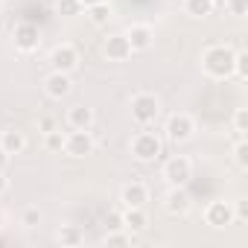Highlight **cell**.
Segmentation results:
<instances>
[{"label": "cell", "instance_id": "f1b7e54d", "mask_svg": "<svg viewBox=\"0 0 248 248\" xmlns=\"http://www.w3.org/2000/svg\"><path fill=\"white\" fill-rule=\"evenodd\" d=\"M248 219V204H245V199H236L233 202V222H245Z\"/></svg>", "mask_w": 248, "mask_h": 248}, {"label": "cell", "instance_id": "d4e9b609", "mask_svg": "<svg viewBox=\"0 0 248 248\" xmlns=\"http://www.w3.org/2000/svg\"><path fill=\"white\" fill-rule=\"evenodd\" d=\"M233 76H236L239 82L248 79V56H245V53H236V56H233Z\"/></svg>", "mask_w": 248, "mask_h": 248}, {"label": "cell", "instance_id": "836d02e7", "mask_svg": "<svg viewBox=\"0 0 248 248\" xmlns=\"http://www.w3.org/2000/svg\"><path fill=\"white\" fill-rule=\"evenodd\" d=\"M6 190H9V178H6V175H3V172H0V196H3V193H6Z\"/></svg>", "mask_w": 248, "mask_h": 248}, {"label": "cell", "instance_id": "7c38bea8", "mask_svg": "<svg viewBox=\"0 0 248 248\" xmlns=\"http://www.w3.org/2000/svg\"><path fill=\"white\" fill-rule=\"evenodd\" d=\"M70 88H73V82H70V73L50 70V73L44 76V93H47L50 99H64V96L70 93Z\"/></svg>", "mask_w": 248, "mask_h": 248}, {"label": "cell", "instance_id": "d590c367", "mask_svg": "<svg viewBox=\"0 0 248 248\" xmlns=\"http://www.w3.org/2000/svg\"><path fill=\"white\" fill-rule=\"evenodd\" d=\"M0 225H3V213H0Z\"/></svg>", "mask_w": 248, "mask_h": 248}, {"label": "cell", "instance_id": "cb8c5ba5", "mask_svg": "<svg viewBox=\"0 0 248 248\" xmlns=\"http://www.w3.org/2000/svg\"><path fill=\"white\" fill-rule=\"evenodd\" d=\"M41 225V210L38 207H24L21 210V228H35Z\"/></svg>", "mask_w": 248, "mask_h": 248}, {"label": "cell", "instance_id": "7402d4cb", "mask_svg": "<svg viewBox=\"0 0 248 248\" xmlns=\"http://www.w3.org/2000/svg\"><path fill=\"white\" fill-rule=\"evenodd\" d=\"M132 242H135V233H129L126 228L108 231V236H105V245H132Z\"/></svg>", "mask_w": 248, "mask_h": 248}, {"label": "cell", "instance_id": "3957f363", "mask_svg": "<svg viewBox=\"0 0 248 248\" xmlns=\"http://www.w3.org/2000/svg\"><path fill=\"white\" fill-rule=\"evenodd\" d=\"M132 155L140 164H155L164 155V140L158 138V132H138L132 138Z\"/></svg>", "mask_w": 248, "mask_h": 248}, {"label": "cell", "instance_id": "277c9868", "mask_svg": "<svg viewBox=\"0 0 248 248\" xmlns=\"http://www.w3.org/2000/svg\"><path fill=\"white\" fill-rule=\"evenodd\" d=\"M164 181L170 187H187L190 178H193V161L187 155H172L164 161V170H161Z\"/></svg>", "mask_w": 248, "mask_h": 248}, {"label": "cell", "instance_id": "ac0fdd59", "mask_svg": "<svg viewBox=\"0 0 248 248\" xmlns=\"http://www.w3.org/2000/svg\"><path fill=\"white\" fill-rule=\"evenodd\" d=\"M216 9V0H184V15L190 18H207Z\"/></svg>", "mask_w": 248, "mask_h": 248}, {"label": "cell", "instance_id": "9c48e42d", "mask_svg": "<svg viewBox=\"0 0 248 248\" xmlns=\"http://www.w3.org/2000/svg\"><path fill=\"white\" fill-rule=\"evenodd\" d=\"M204 222H207L210 228H228V225H233V202L213 199V202L204 207Z\"/></svg>", "mask_w": 248, "mask_h": 248}, {"label": "cell", "instance_id": "5b68a950", "mask_svg": "<svg viewBox=\"0 0 248 248\" xmlns=\"http://www.w3.org/2000/svg\"><path fill=\"white\" fill-rule=\"evenodd\" d=\"M164 135H167L170 143H187V140H193V135H196V120H193L190 114H184V111H175V114H170V120H167Z\"/></svg>", "mask_w": 248, "mask_h": 248}, {"label": "cell", "instance_id": "e575fe53", "mask_svg": "<svg viewBox=\"0 0 248 248\" xmlns=\"http://www.w3.org/2000/svg\"><path fill=\"white\" fill-rule=\"evenodd\" d=\"M0 15H3V0H0Z\"/></svg>", "mask_w": 248, "mask_h": 248}, {"label": "cell", "instance_id": "ffe728a7", "mask_svg": "<svg viewBox=\"0 0 248 248\" xmlns=\"http://www.w3.org/2000/svg\"><path fill=\"white\" fill-rule=\"evenodd\" d=\"M85 12H88V18H91V24H93V27H105V24H108V18H111V9H108V3L91 6V9H85Z\"/></svg>", "mask_w": 248, "mask_h": 248}, {"label": "cell", "instance_id": "ba28073f", "mask_svg": "<svg viewBox=\"0 0 248 248\" xmlns=\"http://www.w3.org/2000/svg\"><path fill=\"white\" fill-rule=\"evenodd\" d=\"M79 67V50L73 44H59L53 47L50 53V70H59V73H73Z\"/></svg>", "mask_w": 248, "mask_h": 248}, {"label": "cell", "instance_id": "9a60e30c", "mask_svg": "<svg viewBox=\"0 0 248 248\" xmlns=\"http://www.w3.org/2000/svg\"><path fill=\"white\" fill-rule=\"evenodd\" d=\"M120 216H123V228H126L129 233H143L146 225H149V216H146L143 207H126Z\"/></svg>", "mask_w": 248, "mask_h": 248}, {"label": "cell", "instance_id": "2e32d148", "mask_svg": "<svg viewBox=\"0 0 248 248\" xmlns=\"http://www.w3.org/2000/svg\"><path fill=\"white\" fill-rule=\"evenodd\" d=\"M0 149H3L9 158H12V155H21V152L27 149V135H24L21 129L3 132V135H0Z\"/></svg>", "mask_w": 248, "mask_h": 248}, {"label": "cell", "instance_id": "4dcf8cb0", "mask_svg": "<svg viewBox=\"0 0 248 248\" xmlns=\"http://www.w3.org/2000/svg\"><path fill=\"white\" fill-rule=\"evenodd\" d=\"M50 129H56V120L53 117H41V132H50Z\"/></svg>", "mask_w": 248, "mask_h": 248}, {"label": "cell", "instance_id": "d6986e66", "mask_svg": "<svg viewBox=\"0 0 248 248\" xmlns=\"http://www.w3.org/2000/svg\"><path fill=\"white\" fill-rule=\"evenodd\" d=\"M85 236H82V231L76 228V225H62L59 228V242L62 245H79Z\"/></svg>", "mask_w": 248, "mask_h": 248}, {"label": "cell", "instance_id": "484cf974", "mask_svg": "<svg viewBox=\"0 0 248 248\" xmlns=\"http://www.w3.org/2000/svg\"><path fill=\"white\" fill-rule=\"evenodd\" d=\"M233 132L239 138H245V132H248V108H236V114H233Z\"/></svg>", "mask_w": 248, "mask_h": 248}, {"label": "cell", "instance_id": "f546056e", "mask_svg": "<svg viewBox=\"0 0 248 248\" xmlns=\"http://www.w3.org/2000/svg\"><path fill=\"white\" fill-rule=\"evenodd\" d=\"M105 225H108V231H117V228H123V216L120 213H108Z\"/></svg>", "mask_w": 248, "mask_h": 248}, {"label": "cell", "instance_id": "d6a6232c", "mask_svg": "<svg viewBox=\"0 0 248 248\" xmlns=\"http://www.w3.org/2000/svg\"><path fill=\"white\" fill-rule=\"evenodd\" d=\"M6 167H9V155L0 149V172H6Z\"/></svg>", "mask_w": 248, "mask_h": 248}, {"label": "cell", "instance_id": "6da1fadb", "mask_svg": "<svg viewBox=\"0 0 248 248\" xmlns=\"http://www.w3.org/2000/svg\"><path fill=\"white\" fill-rule=\"evenodd\" d=\"M233 50L228 47V44H213V47H207L204 53H202V70L210 76V79H216V82H222V79H231L233 76Z\"/></svg>", "mask_w": 248, "mask_h": 248}, {"label": "cell", "instance_id": "e0dca14e", "mask_svg": "<svg viewBox=\"0 0 248 248\" xmlns=\"http://www.w3.org/2000/svg\"><path fill=\"white\" fill-rule=\"evenodd\" d=\"M67 126L70 129H91L93 126V108L88 105H73L67 111Z\"/></svg>", "mask_w": 248, "mask_h": 248}, {"label": "cell", "instance_id": "52a82bcc", "mask_svg": "<svg viewBox=\"0 0 248 248\" xmlns=\"http://www.w3.org/2000/svg\"><path fill=\"white\" fill-rule=\"evenodd\" d=\"M12 44H15L18 53L30 56V53H35V50L41 47V30H38L35 24L24 21V24H18V27L12 30Z\"/></svg>", "mask_w": 248, "mask_h": 248}, {"label": "cell", "instance_id": "8fae6325", "mask_svg": "<svg viewBox=\"0 0 248 248\" xmlns=\"http://www.w3.org/2000/svg\"><path fill=\"white\" fill-rule=\"evenodd\" d=\"M126 38L132 44V53H146L155 44V30L149 24H132L129 32H126Z\"/></svg>", "mask_w": 248, "mask_h": 248}, {"label": "cell", "instance_id": "603a6c76", "mask_svg": "<svg viewBox=\"0 0 248 248\" xmlns=\"http://www.w3.org/2000/svg\"><path fill=\"white\" fill-rule=\"evenodd\" d=\"M233 161H236L239 170H248V143L239 135H236V146H233Z\"/></svg>", "mask_w": 248, "mask_h": 248}, {"label": "cell", "instance_id": "4316f807", "mask_svg": "<svg viewBox=\"0 0 248 248\" xmlns=\"http://www.w3.org/2000/svg\"><path fill=\"white\" fill-rule=\"evenodd\" d=\"M59 12L67 15V18H73V15L82 12V3H79V0H59Z\"/></svg>", "mask_w": 248, "mask_h": 248}, {"label": "cell", "instance_id": "7a4b0ae2", "mask_svg": "<svg viewBox=\"0 0 248 248\" xmlns=\"http://www.w3.org/2000/svg\"><path fill=\"white\" fill-rule=\"evenodd\" d=\"M129 111H132V120L138 123V126H152V123L158 120V114H161V102H158V96H155V93L140 91V93H135V96H132Z\"/></svg>", "mask_w": 248, "mask_h": 248}, {"label": "cell", "instance_id": "5bb4252c", "mask_svg": "<svg viewBox=\"0 0 248 248\" xmlns=\"http://www.w3.org/2000/svg\"><path fill=\"white\" fill-rule=\"evenodd\" d=\"M120 202H123V207H143V204L149 202V190H146V184H140V181L123 184V190H120Z\"/></svg>", "mask_w": 248, "mask_h": 248}, {"label": "cell", "instance_id": "30bf717a", "mask_svg": "<svg viewBox=\"0 0 248 248\" xmlns=\"http://www.w3.org/2000/svg\"><path fill=\"white\" fill-rule=\"evenodd\" d=\"M102 53H105V59L108 62H129L132 59V44H129V38H126V32H114V35H108L105 38V44H102Z\"/></svg>", "mask_w": 248, "mask_h": 248}, {"label": "cell", "instance_id": "83f0119b", "mask_svg": "<svg viewBox=\"0 0 248 248\" xmlns=\"http://www.w3.org/2000/svg\"><path fill=\"white\" fill-rule=\"evenodd\" d=\"M228 12L233 18H245L248 15V0H228Z\"/></svg>", "mask_w": 248, "mask_h": 248}, {"label": "cell", "instance_id": "44dd1931", "mask_svg": "<svg viewBox=\"0 0 248 248\" xmlns=\"http://www.w3.org/2000/svg\"><path fill=\"white\" fill-rule=\"evenodd\" d=\"M44 149H47V152H62V149H64V135H62V129L44 132Z\"/></svg>", "mask_w": 248, "mask_h": 248}, {"label": "cell", "instance_id": "8992f818", "mask_svg": "<svg viewBox=\"0 0 248 248\" xmlns=\"http://www.w3.org/2000/svg\"><path fill=\"white\" fill-rule=\"evenodd\" d=\"M96 149V140L91 135V129H70V135H64V155L70 158H88Z\"/></svg>", "mask_w": 248, "mask_h": 248}, {"label": "cell", "instance_id": "4fadbf2b", "mask_svg": "<svg viewBox=\"0 0 248 248\" xmlns=\"http://www.w3.org/2000/svg\"><path fill=\"white\" fill-rule=\"evenodd\" d=\"M164 210L170 216H187V210H190V193L184 187H170L167 196H164Z\"/></svg>", "mask_w": 248, "mask_h": 248}, {"label": "cell", "instance_id": "1f68e13d", "mask_svg": "<svg viewBox=\"0 0 248 248\" xmlns=\"http://www.w3.org/2000/svg\"><path fill=\"white\" fill-rule=\"evenodd\" d=\"M82 9H91V6H99V3H108V0H79Z\"/></svg>", "mask_w": 248, "mask_h": 248}]
</instances>
